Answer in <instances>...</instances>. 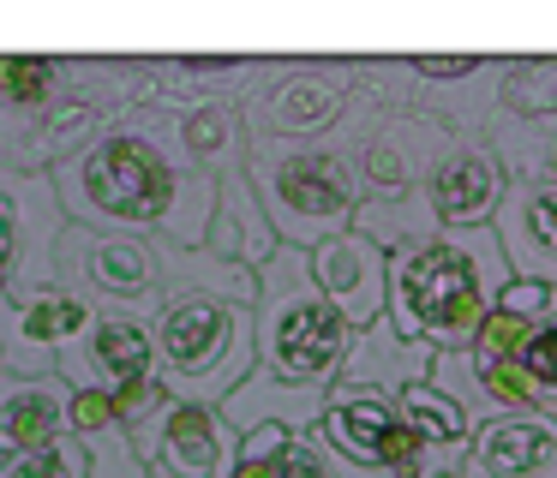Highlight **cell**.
<instances>
[{
    "mask_svg": "<svg viewBox=\"0 0 557 478\" xmlns=\"http://www.w3.org/2000/svg\"><path fill=\"white\" fill-rule=\"evenodd\" d=\"M432 347L425 341H408V335H396L384 317L372 323V329L354 335L348 347V365H342L336 382H348V389H372V394H389L396 401L408 382H425L432 377Z\"/></svg>",
    "mask_w": 557,
    "mask_h": 478,
    "instance_id": "cell-23",
    "label": "cell"
},
{
    "mask_svg": "<svg viewBox=\"0 0 557 478\" xmlns=\"http://www.w3.org/2000/svg\"><path fill=\"white\" fill-rule=\"evenodd\" d=\"M485 143L504 162L509 179H552L557 186V114L545 120H509V114H485Z\"/></svg>",
    "mask_w": 557,
    "mask_h": 478,
    "instance_id": "cell-28",
    "label": "cell"
},
{
    "mask_svg": "<svg viewBox=\"0 0 557 478\" xmlns=\"http://www.w3.org/2000/svg\"><path fill=\"white\" fill-rule=\"evenodd\" d=\"M492 239L516 281L557 287V186L552 179H509L492 215Z\"/></svg>",
    "mask_w": 557,
    "mask_h": 478,
    "instance_id": "cell-15",
    "label": "cell"
},
{
    "mask_svg": "<svg viewBox=\"0 0 557 478\" xmlns=\"http://www.w3.org/2000/svg\"><path fill=\"white\" fill-rule=\"evenodd\" d=\"M396 413L408 425L413 449H420V473L425 478H456L461 454H468V437H473V418L461 413L449 394H437L432 382H408L396 394Z\"/></svg>",
    "mask_w": 557,
    "mask_h": 478,
    "instance_id": "cell-22",
    "label": "cell"
},
{
    "mask_svg": "<svg viewBox=\"0 0 557 478\" xmlns=\"http://www.w3.org/2000/svg\"><path fill=\"white\" fill-rule=\"evenodd\" d=\"M66 430H73V442L85 449L90 478H150L145 461H138L133 430L121 425V413H114L109 394L73 389V413H66Z\"/></svg>",
    "mask_w": 557,
    "mask_h": 478,
    "instance_id": "cell-26",
    "label": "cell"
},
{
    "mask_svg": "<svg viewBox=\"0 0 557 478\" xmlns=\"http://www.w3.org/2000/svg\"><path fill=\"white\" fill-rule=\"evenodd\" d=\"M0 478H90V466H85V449L66 437V442H54V449L0 461Z\"/></svg>",
    "mask_w": 557,
    "mask_h": 478,
    "instance_id": "cell-32",
    "label": "cell"
},
{
    "mask_svg": "<svg viewBox=\"0 0 557 478\" xmlns=\"http://www.w3.org/2000/svg\"><path fill=\"white\" fill-rule=\"evenodd\" d=\"M528 335H540V329H528L521 317H509V311L492 305V311H485V323H480V335H473V353H480V358H516Z\"/></svg>",
    "mask_w": 557,
    "mask_h": 478,
    "instance_id": "cell-34",
    "label": "cell"
},
{
    "mask_svg": "<svg viewBox=\"0 0 557 478\" xmlns=\"http://www.w3.org/2000/svg\"><path fill=\"white\" fill-rule=\"evenodd\" d=\"M234 478H336V454L312 430H246L234 454Z\"/></svg>",
    "mask_w": 557,
    "mask_h": 478,
    "instance_id": "cell-27",
    "label": "cell"
},
{
    "mask_svg": "<svg viewBox=\"0 0 557 478\" xmlns=\"http://www.w3.org/2000/svg\"><path fill=\"white\" fill-rule=\"evenodd\" d=\"M318 442H324L336 461L366 466V473H389V478H425L420 473V449H413L408 425H401L396 401L372 389H336L324 394V413H318Z\"/></svg>",
    "mask_w": 557,
    "mask_h": 478,
    "instance_id": "cell-10",
    "label": "cell"
},
{
    "mask_svg": "<svg viewBox=\"0 0 557 478\" xmlns=\"http://www.w3.org/2000/svg\"><path fill=\"white\" fill-rule=\"evenodd\" d=\"M324 394L330 389H294V382H276V377H264V370H252V377H246L240 389L216 406V413L228 418L234 437L264 430V425H276V430H318Z\"/></svg>",
    "mask_w": 557,
    "mask_h": 478,
    "instance_id": "cell-25",
    "label": "cell"
},
{
    "mask_svg": "<svg viewBox=\"0 0 557 478\" xmlns=\"http://www.w3.org/2000/svg\"><path fill=\"white\" fill-rule=\"evenodd\" d=\"M497 311H509V317H521L528 329H552V323H557V287L516 281V275H509V287L497 293Z\"/></svg>",
    "mask_w": 557,
    "mask_h": 478,
    "instance_id": "cell-33",
    "label": "cell"
},
{
    "mask_svg": "<svg viewBox=\"0 0 557 478\" xmlns=\"http://www.w3.org/2000/svg\"><path fill=\"white\" fill-rule=\"evenodd\" d=\"M157 335V377L169 394L198 406H222L258 370L252 305L216 293H169L150 317Z\"/></svg>",
    "mask_w": 557,
    "mask_h": 478,
    "instance_id": "cell-4",
    "label": "cell"
},
{
    "mask_svg": "<svg viewBox=\"0 0 557 478\" xmlns=\"http://www.w3.org/2000/svg\"><path fill=\"white\" fill-rule=\"evenodd\" d=\"M66 413H73V389L61 377H7L0 370V461L66 442L73 437Z\"/></svg>",
    "mask_w": 557,
    "mask_h": 478,
    "instance_id": "cell-19",
    "label": "cell"
},
{
    "mask_svg": "<svg viewBox=\"0 0 557 478\" xmlns=\"http://www.w3.org/2000/svg\"><path fill=\"white\" fill-rule=\"evenodd\" d=\"M354 234H366L377 251H401V246H420V239L437 234L432 210H425L420 191H401V198H360L354 210Z\"/></svg>",
    "mask_w": 557,
    "mask_h": 478,
    "instance_id": "cell-30",
    "label": "cell"
},
{
    "mask_svg": "<svg viewBox=\"0 0 557 478\" xmlns=\"http://www.w3.org/2000/svg\"><path fill=\"white\" fill-rule=\"evenodd\" d=\"M509 287V263L497 251L492 227L480 234H432L420 246L389 251L384 323L408 341H425L432 353L473 347L485 311Z\"/></svg>",
    "mask_w": 557,
    "mask_h": 478,
    "instance_id": "cell-2",
    "label": "cell"
},
{
    "mask_svg": "<svg viewBox=\"0 0 557 478\" xmlns=\"http://www.w3.org/2000/svg\"><path fill=\"white\" fill-rule=\"evenodd\" d=\"M49 186L73 227L145 234L169 246H205L216 179L198 174L169 114H114L78 155L49 167Z\"/></svg>",
    "mask_w": 557,
    "mask_h": 478,
    "instance_id": "cell-1",
    "label": "cell"
},
{
    "mask_svg": "<svg viewBox=\"0 0 557 478\" xmlns=\"http://www.w3.org/2000/svg\"><path fill=\"white\" fill-rule=\"evenodd\" d=\"M54 287L85 299L90 311L157 317V305H162V239L66 222L61 246H54Z\"/></svg>",
    "mask_w": 557,
    "mask_h": 478,
    "instance_id": "cell-8",
    "label": "cell"
},
{
    "mask_svg": "<svg viewBox=\"0 0 557 478\" xmlns=\"http://www.w3.org/2000/svg\"><path fill=\"white\" fill-rule=\"evenodd\" d=\"M456 478H557V418L528 406L473 425Z\"/></svg>",
    "mask_w": 557,
    "mask_h": 478,
    "instance_id": "cell-16",
    "label": "cell"
},
{
    "mask_svg": "<svg viewBox=\"0 0 557 478\" xmlns=\"http://www.w3.org/2000/svg\"><path fill=\"white\" fill-rule=\"evenodd\" d=\"M246 179H252L276 239L294 251L348 234L354 210H360V179L330 143H252Z\"/></svg>",
    "mask_w": 557,
    "mask_h": 478,
    "instance_id": "cell-5",
    "label": "cell"
},
{
    "mask_svg": "<svg viewBox=\"0 0 557 478\" xmlns=\"http://www.w3.org/2000/svg\"><path fill=\"white\" fill-rule=\"evenodd\" d=\"M492 108L509 120L557 114V54H497Z\"/></svg>",
    "mask_w": 557,
    "mask_h": 478,
    "instance_id": "cell-29",
    "label": "cell"
},
{
    "mask_svg": "<svg viewBox=\"0 0 557 478\" xmlns=\"http://www.w3.org/2000/svg\"><path fill=\"white\" fill-rule=\"evenodd\" d=\"M354 102V54H264L240 90V120L252 143H324Z\"/></svg>",
    "mask_w": 557,
    "mask_h": 478,
    "instance_id": "cell-6",
    "label": "cell"
},
{
    "mask_svg": "<svg viewBox=\"0 0 557 478\" xmlns=\"http://www.w3.org/2000/svg\"><path fill=\"white\" fill-rule=\"evenodd\" d=\"M133 442L150 478H234V454H240V437L228 430V418L216 406L181 401V394H169L133 430Z\"/></svg>",
    "mask_w": 557,
    "mask_h": 478,
    "instance_id": "cell-11",
    "label": "cell"
},
{
    "mask_svg": "<svg viewBox=\"0 0 557 478\" xmlns=\"http://www.w3.org/2000/svg\"><path fill=\"white\" fill-rule=\"evenodd\" d=\"M504 186H509V174L492 155L485 131H456L449 150L425 174L420 198L432 210L437 234H480V227H492L497 203H504Z\"/></svg>",
    "mask_w": 557,
    "mask_h": 478,
    "instance_id": "cell-13",
    "label": "cell"
},
{
    "mask_svg": "<svg viewBox=\"0 0 557 478\" xmlns=\"http://www.w3.org/2000/svg\"><path fill=\"white\" fill-rule=\"evenodd\" d=\"M312 257V281H318V293L336 305V317L348 323L354 335L360 329H372L377 317H384V287H389V257L372 246L366 234H336V239H324V246H312L306 251Z\"/></svg>",
    "mask_w": 557,
    "mask_h": 478,
    "instance_id": "cell-17",
    "label": "cell"
},
{
    "mask_svg": "<svg viewBox=\"0 0 557 478\" xmlns=\"http://www.w3.org/2000/svg\"><path fill=\"white\" fill-rule=\"evenodd\" d=\"M90 323V305L66 287L0 293V370L7 377H54V358Z\"/></svg>",
    "mask_w": 557,
    "mask_h": 478,
    "instance_id": "cell-14",
    "label": "cell"
},
{
    "mask_svg": "<svg viewBox=\"0 0 557 478\" xmlns=\"http://www.w3.org/2000/svg\"><path fill=\"white\" fill-rule=\"evenodd\" d=\"M456 131L444 120L420 114V108H377V102H354L348 120L330 131V150L354 167L360 179V198H401V191H420L432 162L449 150Z\"/></svg>",
    "mask_w": 557,
    "mask_h": 478,
    "instance_id": "cell-7",
    "label": "cell"
},
{
    "mask_svg": "<svg viewBox=\"0 0 557 478\" xmlns=\"http://www.w3.org/2000/svg\"><path fill=\"white\" fill-rule=\"evenodd\" d=\"M252 341L258 370L294 389H336L348 365L354 329L336 317L312 281V257L294 246H276L270 263L258 269V305H252Z\"/></svg>",
    "mask_w": 557,
    "mask_h": 478,
    "instance_id": "cell-3",
    "label": "cell"
},
{
    "mask_svg": "<svg viewBox=\"0 0 557 478\" xmlns=\"http://www.w3.org/2000/svg\"><path fill=\"white\" fill-rule=\"evenodd\" d=\"M276 246L282 239H276V227H270V215H264V203H258L246 167L228 174V179H216V210H210V227H205V251H216L222 263H240V269L258 275Z\"/></svg>",
    "mask_w": 557,
    "mask_h": 478,
    "instance_id": "cell-21",
    "label": "cell"
},
{
    "mask_svg": "<svg viewBox=\"0 0 557 478\" xmlns=\"http://www.w3.org/2000/svg\"><path fill=\"white\" fill-rule=\"evenodd\" d=\"M174 138L193 155L198 174H210V179L240 174L246 150H252V131H246L234 96H216V102H198V108H186V114H174Z\"/></svg>",
    "mask_w": 557,
    "mask_h": 478,
    "instance_id": "cell-24",
    "label": "cell"
},
{
    "mask_svg": "<svg viewBox=\"0 0 557 478\" xmlns=\"http://www.w3.org/2000/svg\"><path fill=\"white\" fill-rule=\"evenodd\" d=\"M73 54H0V167H13L25 138L66 90Z\"/></svg>",
    "mask_w": 557,
    "mask_h": 478,
    "instance_id": "cell-18",
    "label": "cell"
},
{
    "mask_svg": "<svg viewBox=\"0 0 557 478\" xmlns=\"http://www.w3.org/2000/svg\"><path fill=\"white\" fill-rule=\"evenodd\" d=\"M425 382H432L437 394H449L473 425L504 418V413H528V406H533L528 401V382H521V370H516V358H480L473 347H461V353H437Z\"/></svg>",
    "mask_w": 557,
    "mask_h": 478,
    "instance_id": "cell-20",
    "label": "cell"
},
{
    "mask_svg": "<svg viewBox=\"0 0 557 478\" xmlns=\"http://www.w3.org/2000/svg\"><path fill=\"white\" fill-rule=\"evenodd\" d=\"M54 377L66 389H97V394H121L133 382L157 377V335L150 317L133 311H90V323L61 347L54 358Z\"/></svg>",
    "mask_w": 557,
    "mask_h": 478,
    "instance_id": "cell-12",
    "label": "cell"
},
{
    "mask_svg": "<svg viewBox=\"0 0 557 478\" xmlns=\"http://www.w3.org/2000/svg\"><path fill=\"white\" fill-rule=\"evenodd\" d=\"M516 370H521V382H528V401L540 406V413H557V335L552 329L521 341Z\"/></svg>",
    "mask_w": 557,
    "mask_h": 478,
    "instance_id": "cell-31",
    "label": "cell"
},
{
    "mask_svg": "<svg viewBox=\"0 0 557 478\" xmlns=\"http://www.w3.org/2000/svg\"><path fill=\"white\" fill-rule=\"evenodd\" d=\"M552 335H557V323H552Z\"/></svg>",
    "mask_w": 557,
    "mask_h": 478,
    "instance_id": "cell-35",
    "label": "cell"
},
{
    "mask_svg": "<svg viewBox=\"0 0 557 478\" xmlns=\"http://www.w3.org/2000/svg\"><path fill=\"white\" fill-rule=\"evenodd\" d=\"M66 234L49 174L0 167V293L54 287V246Z\"/></svg>",
    "mask_w": 557,
    "mask_h": 478,
    "instance_id": "cell-9",
    "label": "cell"
}]
</instances>
